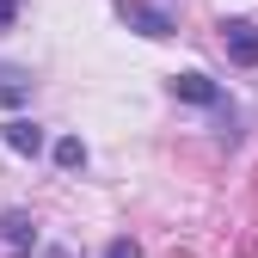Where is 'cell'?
Returning <instances> with one entry per match:
<instances>
[{"mask_svg":"<svg viewBox=\"0 0 258 258\" xmlns=\"http://www.w3.org/2000/svg\"><path fill=\"white\" fill-rule=\"evenodd\" d=\"M221 49H228L240 68H258V25L252 19H221Z\"/></svg>","mask_w":258,"mask_h":258,"instance_id":"obj_1","label":"cell"},{"mask_svg":"<svg viewBox=\"0 0 258 258\" xmlns=\"http://www.w3.org/2000/svg\"><path fill=\"white\" fill-rule=\"evenodd\" d=\"M123 19L142 31V37H172V13L166 7H148V0H123Z\"/></svg>","mask_w":258,"mask_h":258,"instance_id":"obj_2","label":"cell"},{"mask_svg":"<svg viewBox=\"0 0 258 258\" xmlns=\"http://www.w3.org/2000/svg\"><path fill=\"white\" fill-rule=\"evenodd\" d=\"M0 240H7L13 252H31V246H37V221H31L25 209H7V215H0Z\"/></svg>","mask_w":258,"mask_h":258,"instance_id":"obj_3","label":"cell"},{"mask_svg":"<svg viewBox=\"0 0 258 258\" xmlns=\"http://www.w3.org/2000/svg\"><path fill=\"white\" fill-rule=\"evenodd\" d=\"M0 142H7L13 154H43V129L31 123V117H13L7 129H0Z\"/></svg>","mask_w":258,"mask_h":258,"instance_id":"obj_4","label":"cell"},{"mask_svg":"<svg viewBox=\"0 0 258 258\" xmlns=\"http://www.w3.org/2000/svg\"><path fill=\"white\" fill-rule=\"evenodd\" d=\"M172 99H190V105H221V92L209 74H172Z\"/></svg>","mask_w":258,"mask_h":258,"instance_id":"obj_5","label":"cell"},{"mask_svg":"<svg viewBox=\"0 0 258 258\" xmlns=\"http://www.w3.org/2000/svg\"><path fill=\"white\" fill-rule=\"evenodd\" d=\"M55 166H68V172H74V166H86V148H80V136H61V142H55Z\"/></svg>","mask_w":258,"mask_h":258,"instance_id":"obj_6","label":"cell"},{"mask_svg":"<svg viewBox=\"0 0 258 258\" xmlns=\"http://www.w3.org/2000/svg\"><path fill=\"white\" fill-rule=\"evenodd\" d=\"M0 99H7V105H19V99H25V74H13V68L0 74Z\"/></svg>","mask_w":258,"mask_h":258,"instance_id":"obj_7","label":"cell"},{"mask_svg":"<svg viewBox=\"0 0 258 258\" xmlns=\"http://www.w3.org/2000/svg\"><path fill=\"white\" fill-rule=\"evenodd\" d=\"M105 258H142V252H136V240H111V246H105Z\"/></svg>","mask_w":258,"mask_h":258,"instance_id":"obj_8","label":"cell"},{"mask_svg":"<svg viewBox=\"0 0 258 258\" xmlns=\"http://www.w3.org/2000/svg\"><path fill=\"white\" fill-rule=\"evenodd\" d=\"M19 19V0H0V25H13Z\"/></svg>","mask_w":258,"mask_h":258,"instance_id":"obj_9","label":"cell"}]
</instances>
